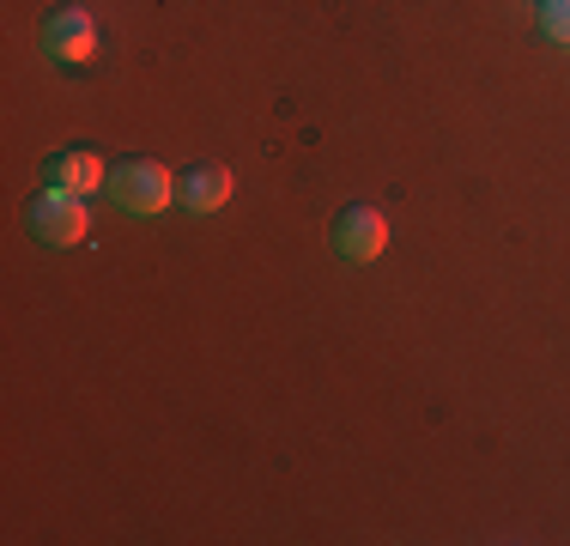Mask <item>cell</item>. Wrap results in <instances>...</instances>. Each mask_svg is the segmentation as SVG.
Returning <instances> with one entry per match:
<instances>
[{"label": "cell", "instance_id": "cell-1", "mask_svg": "<svg viewBox=\"0 0 570 546\" xmlns=\"http://www.w3.org/2000/svg\"><path fill=\"white\" fill-rule=\"evenodd\" d=\"M110 195H116L121 213H165L176 201V183H170L165 164L128 158V164H116V170H110Z\"/></svg>", "mask_w": 570, "mask_h": 546}, {"label": "cell", "instance_id": "cell-2", "mask_svg": "<svg viewBox=\"0 0 570 546\" xmlns=\"http://www.w3.org/2000/svg\"><path fill=\"white\" fill-rule=\"evenodd\" d=\"M31 231H37V243H56V250H73L79 237L91 231V213H86V201L79 195H67V188H43V195L31 201Z\"/></svg>", "mask_w": 570, "mask_h": 546}, {"label": "cell", "instance_id": "cell-3", "mask_svg": "<svg viewBox=\"0 0 570 546\" xmlns=\"http://www.w3.org/2000/svg\"><path fill=\"white\" fill-rule=\"evenodd\" d=\"M328 237H334V250H341L346 262H376V255L389 250V218L358 201V207H341Z\"/></svg>", "mask_w": 570, "mask_h": 546}, {"label": "cell", "instance_id": "cell-4", "mask_svg": "<svg viewBox=\"0 0 570 546\" xmlns=\"http://www.w3.org/2000/svg\"><path fill=\"white\" fill-rule=\"evenodd\" d=\"M43 49L56 61H91L98 55V25H91L86 7H56L43 19Z\"/></svg>", "mask_w": 570, "mask_h": 546}, {"label": "cell", "instance_id": "cell-5", "mask_svg": "<svg viewBox=\"0 0 570 546\" xmlns=\"http://www.w3.org/2000/svg\"><path fill=\"white\" fill-rule=\"evenodd\" d=\"M230 201V170L225 164H195V170L183 176V207L188 213H219Z\"/></svg>", "mask_w": 570, "mask_h": 546}, {"label": "cell", "instance_id": "cell-6", "mask_svg": "<svg viewBox=\"0 0 570 546\" xmlns=\"http://www.w3.org/2000/svg\"><path fill=\"white\" fill-rule=\"evenodd\" d=\"M98 183H110L104 176V164L91 153H56L49 158V188H67V195H91Z\"/></svg>", "mask_w": 570, "mask_h": 546}, {"label": "cell", "instance_id": "cell-7", "mask_svg": "<svg viewBox=\"0 0 570 546\" xmlns=\"http://www.w3.org/2000/svg\"><path fill=\"white\" fill-rule=\"evenodd\" d=\"M540 31L552 43H570V0H540Z\"/></svg>", "mask_w": 570, "mask_h": 546}]
</instances>
